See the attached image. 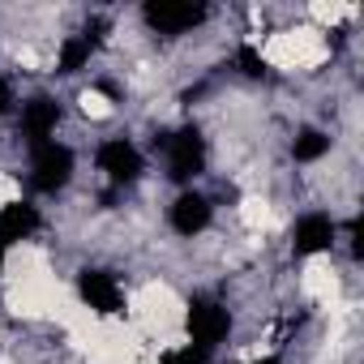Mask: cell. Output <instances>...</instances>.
Returning <instances> with one entry per match:
<instances>
[{"label": "cell", "mask_w": 364, "mask_h": 364, "mask_svg": "<svg viewBox=\"0 0 364 364\" xmlns=\"http://www.w3.org/2000/svg\"><path fill=\"white\" fill-rule=\"evenodd\" d=\"M73 176V150L65 141H43V146H31V185L39 193H56L69 185Z\"/></svg>", "instance_id": "6da1fadb"}, {"label": "cell", "mask_w": 364, "mask_h": 364, "mask_svg": "<svg viewBox=\"0 0 364 364\" xmlns=\"http://www.w3.org/2000/svg\"><path fill=\"white\" fill-rule=\"evenodd\" d=\"M141 18L159 35H189V31H198L210 18V9L206 5H189V0H154V5L141 9Z\"/></svg>", "instance_id": "7a4b0ae2"}, {"label": "cell", "mask_w": 364, "mask_h": 364, "mask_svg": "<svg viewBox=\"0 0 364 364\" xmlns=\"http://www.w3.org/2000/svg\"><path fill=\"white\" fill-rule=\"evenodd\" d=\"M163 154H167V176L171 180H193L206 167V137L198 129H180L163 137Z\"/></svg>", "instance_id": "3957f363"}, {"label": "cell", "mask_w": 364, "mask_h": 364, "mask_svg": "<svg viewBox=\"0 0 364 364\" xmlns=\"http://www.w3.org/2000/svg\"><path fill=\"white\" fill-rule=\"evenodd\" d=\"M185 326H189V343H193L198 351L210 355V351L228 338V330H232V313H228L223 304H215V300H193Z\"/></svg>", "instance_id": "277c9868"}, {"label": "cell", "mask_w": 364, "mask_h": 364, "mask_svg": "<svg viewBox=\"0 0 364 364\" xmlns=\"http://www.w3.org/2000/svg\"><path fill=\"white\" fill-rule=\"evenodd\" d=\"M95 163H99V171L107 176V180H116V185H133V180L141 176V150L129 141V137H107L103 146H99V154H95Z\"/></svg>", "instance_id": "5b68a950"}, {"label": "cell", "mask_w": 364, "mask_h": 364, "mask_svg": "<svg viewBox=\"0 0 364 364\" xmlns=\"http://www.w3.org/2000/svg\"><path fill=\"white\" fill-rule=\"evenodd\" d=\"M56 124H60V103H56V99H48V95H35L31 103H22L18 133L26 137V146H43V141H52Z\"/></svg>", "instance_id": "8992f818"}, {"label": "cell", "mask_w": 364, "mask_h": 364, "mask_svg": "<svg viewBox=\"0 0 364 364\" xmlns=\"http://www.w3.org/2000/svg\"><path fill=\"white\" fill-rule=\"evenodd\" d=\"M291 245H296L300 257H309V253H326V249L334 245V219H330L326 210L300 215V219H296V232H291Z\"/></svg>", "instance_id": "52a82bcc"}, {"label": "cell", "mask_w": 364, "mask_h": 364, "mask_svg": "<svg viewBox=\"0 0 364 364\" xmlns=\"http://www.w3.org/2000/svg\"><path fill=\"white\" fill-rule=\"evenodd\" d=\"M77 287H82V300H86L95 313H103V317H107V313H120V304H124V291H120V283H116L107 270H86Z\"/></svg>", "instance_id": "ba28073f"}, {"label": "cell", "mask_w": 364, "mask_h": 364, "mask_svg": "<svg viewBox=\"0 0 364 364\" xmlns=\"http://www.w3.org/2000/svg\"><path fill=\"white\" fill-rule=\"evenodd\" d=\"M35 232H39V210L31 202H5L0 206V249L31 240Z\"/></svg>", "instance_id": "9c48e42d"}, {"label": "cell", "mask_w": 364, "mask_h": 364, "mask_svg": "<svg viewBox=\"0 0 364 364\" xmlns=\"http://www.w3.org/2000/svg\"><path fill=\"white\" fill-rule=\"evenodd\" d=\"M210 202L202 198V193H180L176 198V206H171V228L180 232V236H198V232H206L210 228Z\"/></svg>", "instance_id": "30bf717a"}, {"label": "cell", "mask_w": 364, "mask_h": 364, "mask_svg": "<svg viewBox=\"0 0 364 364\" xmlns=\"http://www.w3.org/2000/svg\"><path fill=\"white\" fill-rule=\"evenodd\" d=\"M90 56H95V39L90 35H69L56 52V73H77Z\"/></svg>", "instance_id": "8fae6325"}, {"label": "cell", "mask_w": 364, "mask_h": 364, "mask_svg": "<svg viewBox=\"0 0 364 364\" xmlns=\"http://www.w3.org/2000/svg\"><path fill=\"white\" fill-rule=\"evenodd\" d=\"M291 154H296L300 163H313V159L330 154V133H321V129H304V133H296Z\"/></svg>", "instance_id": "7c38bea8"}, {"label": "cell", "mask_w": 364, "mask_h": 364, "mask_svg": "<svg viewBox=\"0 0 364 364\" xmlns=\"http://www.w3.org/2000/svg\"><path fill=\"white\" fill-rule=\"evenodd\" d=\"M159 364H206V351H198L193 343H180V347H167Z\"/></svg>", "instance_id": "4fadbf2b"}, {"label": "cell", "mask_w": 364, "mask_h": 364, "mask_svg": "<svg viewBox=\"0 0 364 364\" xmlns=\"http://www.w3.org/2000/svg\"><path fill=\"white\" fill-rule=\"evenodd\" d=\"M82 107H86V112H95V116H107V112H112V107H107V99H103L99 90H86V95H82Z\"/></svg>", "instance_id": "5bb4252c"}, {"label": "cell", "mask_w": 364, "mask_h": 364, "mask_svg": "<svg viewBox=\"0 0 364 364\" xmlns=\"http://www.w3.org/2000/svg\"><path fill=\"white\" fill-rule=\"evenodd\" d=\"M9 103H14V95H9V82H5V77H0V116H5V112H9Z\"/></svg>", "instance_id": "9a60e30c"}, {"label": "cell", "mask_w": 364, "mask_h": 364, "mask_svg": "<svg viewBox=\"0 0 364 364\" xmlns=\"http://www.w3.org/2000/svg\"><path fill=\"white\" fill-rule=\"evenodd\" d=\"M249 364H279V360H270V355H266V360H249Z\"/></svg>", "instance_id": "2e32d148"}]
</instances>
